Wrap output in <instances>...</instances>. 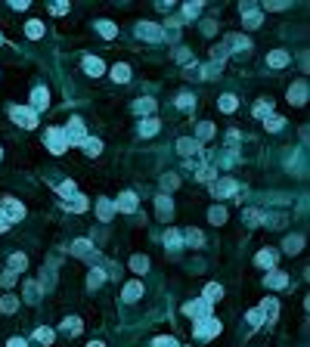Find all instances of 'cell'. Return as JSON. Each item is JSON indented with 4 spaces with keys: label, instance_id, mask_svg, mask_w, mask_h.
<instances>
[{
    "label": "cell",
    "instance_id": "10",
    "mask_svg": "<svg viewBox=\"0 0 310 347\" xmlns=\"http://www.w3.org/2000/svg\"><path fill=\"white\" fill-rule=\"evenodd\" d=\"M289 59H292V56L285 53V50H273V53H267V65H270V68H282V65H289Z\"/></svg>",
    "mask_w": 310,
    "mask_h": 347
},
{
    "label": "cell",
    "instance_id": "4",
    "mask_svg": "<svg viewBox=\"0 0 310 347\" xmlns=\"http://www.w3.org/2000/svg\"><path fill=\"white\" fill-rule=\"evenodd\" d=\"M183 313H186V316H196V319H208L211 304H208V301H192V304H183Z\"/></svg>",
    "mask_w": 310,
    "mask_h": 347
},
{
    "label": "cell",
    "instance_id": "15",
    "mask_svg": "<svg viewBox=\"0 0 310 347\" xmlns=\"http://www.w3.org/2000/svg\"><path fill=\"white\" fill-rule=\"evenodd\" d=\"M72 251L78 254V258H90V254H93V242H87V239H78L75 245H72Z\"/></svg>",
    "mask_w": 310,
    "mask_h": 347
},
{
    "label": "cell",
    "instance_id": "27",
    "mask_svg": "<svg viewBox=\"0 0 310 347\" xmlns=\"http://www.w3.org/2000/svg\"><path fill=\"white\" fill-rule=\"evenodd\" d=\"M25 34H28V38H34V41H38L41 34H44V25H41L38 19H34V22H28V25H25Z\"/></svg>",
    "mask_w": 310,
    "mask_h": 347
},
{
    "label": "cell",
    "instance_id": "32",
    "mask_svg": "<svg viewBox=\"0 0 310 347\" xmlns=\"http://www.w3.org/2000/svg\"><path fill=\"white\" fill-rule=\"evenodd\" d=\"M211 136H214V124L202 121V124H199V143H202V140H211Z\"/></svg>",
    "mask_w": 310,
    "mask_h": 347
},
{
    "label": "cell",
    "instance_id": "34",
    "mask_svg": "<svg viewBox=\"0 0 310 347\" xmlns=\"http://www.w3.org/2000/svg\"><path fill=\"white\" fill-rule=\"evenodd\" d=\"M208 220H211V223H223V220H226V211H223V208H211V211H208Z\"/></svg>",
    "mask_w": 310,
    "mask_h": 347
},
{
    "label": "cell",
    "instance_id": "41",
    "mask_svg": "<svg viewBox=\"0 0 310 347\" xmlns=\"http://www.w3.org/2000/svg\"><path fill=\"white\" fill-rule=\"evenodd\" d=\"M50 9H53V16H65L68 13V3H65V0H56Z\"/></svg>",
    "mask_w": 310,
    "mask_h": 347
},
{
    "label": "cell",
    "instance_id": "17",
    "mask_svg": "<svg viewBox=\"0 0 310 347\" xmlns=\"http://www.w3.org/2000/svg\"><path fill=\"white\" fill-rule=\"evenodd\" d=\"M0 310H3V313H16V310H19V298L3 295V298H0Z\"/></svg>",
    "mask_w": 310,
    "mask_h": 347
},
{
    "label": "cell",
    "instance_id": "16",
    "mask_svg": "<svg viewBox=\"0 0 310 347\" xmlns=\"http://www.w3.org/2000/svg\"><path fill=\"white\" fill-rule=\"evenodd\" d=\"M112 78L118 81V84H128V81H131V68L124 65V62H118V65L112 68Z\"/></svg>",
    "mask_w": 310,
    "mask_h": 347
},
{
    "label": "cell",
    "instance_id": "5",
    "mask_svg": "<svg viewBox=\"0 0 310 347\" xmlns=\"http://www.w3.org/2000/svg\"><path fill=\"white\" fill-rule=\"evenodd\" d=\"M65 140H68V143H84V121H81V118H72V121H68Z\"/></svg>",
    "mask_w": 310,
    "mask_h": 347
},
{
    "label": "cell",
    "instance_id": "21",
    "mask_svg": "<svg viewBox=\"0 0 310 347\" xmlns=\"http://www.w3.org/2000/svg\"><path fill=\"white\" fill-rule=\"evenodd\" d=\"M84 72H87V75H93V78H96V75H102V62H99V59H93V56H87V59H84Z\"/></svg>",
    "mask_w": 310,
    "mask_h": 347
},
{
    "label": "cell",
    "instance_id": "24",
    "mask_svg": "<svg viewBox=\"0 0 310 347\" xmlns=\"http://www.w3.org/2000/svg\"><path fill=\"white\" fill-rule=\"evenodd\" d=\"M34 338H38L41 344H53V329H47V326L34 329Z\"/></svg>",
    "mask_w": 310,
    "mask_h": 347
},
{
    "label": "cell",
    "instance_id": "53",
    "mask_svg": "<svg viewBox=\"0 0 310 347\" xmlns=\"http://www.w3.org/2000/svg\"><path fill=\"white\" fill-rule=\"evenodd\" d=\"M87 347H106V344H102V341H90Z\"/></svg>",
    "mask_w": 310,
    "mask_h": 347
},
{
    "label": "cell",
    "instance_id": "47",
    "mask_svg": "<svg viewBox=\"0 0 310 347\" xmlns=\"http://www.w3.org/2000/svg\"><path fill=\"white\" fill-rule=\"evenodd\" d=\"M248 322H251V326H261V322H264V313H261V310H251V313H248Z\"/></svg>",
    "mask_w": 310,
    "mask_h": 347
},
{
    "label": "cell",
    "instance_id": "25",
    "mask_svg": "<svg viewBox=\"0 0 310 347\" xmlns=\"http://www.w3.org/2000/svg\"><path fill=\"white\" fill-rule=\"evenodd\" d=\"M84 149H87V155H99V149H102V143L99 140H93V136H84V143H81Z\"/></svg>",
    "mask_w": 310,
    "mask_h": 347
},
{
    "label": "cell",
    "instance_id": "3",
    "mask_svg": "<svg viewBox=\"0 0 310 347\" xmlns=\"http://www.w3.org/2000/svg\"><path fill=\"white\" fill-rule=\"evenodd\" d=\"M217 332H221V322H217V319H211V316L196 322V338H214Z\"/></svg>",
    "mask_w": 310,
    "mask_h": 347
},
{
    "label": "cell",
    "instance_id": "33",
    "mask_svg": "<svg viewBox=\"0 0 310 347\" xmlns=\"http://www.w3.org/2000/svg\"><path fill=\"white\" fill-rule=\"evenodd\" d=\"M140 130H143V136H152V133L158 130V121H155V118H146V121L140 124Z\"/></svg>",
    "mask_w": 310,
    "mask_h": 347
},
{
    "label": "cell",
    "instance_id": "11",
    "mask_svg": "<svg viewBox=\"0 0 310 347\" xmlns=\"http://www.w3.org/2000/svg\"><path fill=\"white\" fill-rule=\"evenodd\" d=\"M140 38H146V41H162L165 34L158 31V25H152V22H143V25H140Z\"/></svg>",
    "mask_w": 310,
    "mask_h": 347
},
{
    "label": "cell",
    "instance_id": "42",
    "mask_svg": "<svg viewBox=\"0 0 310 347\" xmlns=\"http://www.w3.org/2000/svg\"><path fill=\"white\" fill-rule=\"evenodd\" d=\"M279 127H285V121L279 118V115H273V118H267V130H279Z\"/></svg>",
    "mask_w": 310,
    "mask_h": 347
},
{
    "label": "cell",
    "instance_id": "13",
    "mask_svg": "<svg viewBox=\"0 0 310 347\" xmlns=\"http://www.w3.org/2000/svg\"><path fill=\"white\" fill-rule=\"evenodd\" d=\"M267 285H270V288H285V285H289V276H285L282 270H273V273L267 276Z\"/></svg>",
    "mask_w": 310,
    "mask_h": 347
},
{
    "label": "cell",
    "instance_id": "40",
    "mask_svg": "<svg viewBox=\"0 0 310 347\" xmlns=\"http://www.w3.org/2000/svg\"><path fill=\"white\" fill-rule=\"evenodd\" d=\"M273 112V102L267 99V102H261V106H255V115H258V118H264V115H270Z\"/></svg>",
    "mask_w": 310,
    "mask_h": 347
},
{
    "label": "cell",
    "instance_id": "44",
    "mask_svg": "<svg viewBox=\"0 0 310 347\" xmlns=\"http://www.w3.org/2000/svg\"><path fill=\"white\" fill-rule=\"evenodd\" d=\"M133 109H136V112H152V109H155V102H152V99H140Z\"/></svg>",
    "mask_w": 310,
    "mask_h": 347
},
{
    "label": "cell",
    "instance_id": "8",
    "mask_svg": "<svg viewBox=\"0 0 310 347\" xmlns=\"http://www.w3.org/2000/svg\"><path fill=\"white\" fill-rule=\"evenodd\" d=\"M31 106H34V112H38V109H47V106H50V90H47V87H34Z\"/></svg>",
    "mask_w": 310,
    "mask_h": 347
},
{
    "label": "cell",
    "instance_id": "6",
    "mask_svg": "<svg viewBox=\"0 0 310 347\" xmlns=\"http://www.w3.org/2000/svg\"><path fill=\"white\" fill-rule=\"evenodd\" d=\"M0 211L6 214V220H22V217H25V208H22V205H19L16 199H6Z\"/></svg>",
    "mask_w": 310,
    "mask_h": 347
},
{
    "label": "cell",
    "instance_id": "51",
    "mask_svg": "<svg viewBox=\"0 0 310 347\" xmlns=\"http://www.w3.org/2000/svg\"><path fill=\"white\" fill-rule=\"evenodd\" d=\"M6 347H25V341H22V338H9V344Z\"/></svg>",
    "mask_w": 310,
    "mask_h": 347
},
{
    "label": "cell",
    "instance_id": "28",
    "mask_svg": "<svg viewBox=\"0 0 310 347\" xmlns=\"http://www.w3.org/2000/svg\"><path fill=\"white\" fill-rule=\"evenodd\" d=\"M171 211H174V205H171V199L162 195V199H158V217L165 220V217H171Z\"/></svg>",
    "mask_w": 310,
    "mask_h": 347
},
{
    "label": "cell",
    "instance_id": "14",
    "mask_svg": "<svg viewBox=\"0 0 310 347\" xmlns=\"http://www.w3.org/2000/svg\"><path fill=\"white\" fill-rule=\"evenodd\" d=\"M236 189H239L236 180H221V183H214V186H211L214 195H229V192H236Z\"/></svg>",
    "mask_w": 310,
    "mask_h": 347
},
{
    "label": "cell",
    "instance_id": "31",
    "mask_svg": "<svg viewBox=\"0 0 310 347\" xmlns=\"http://www.w3.org/2000/svg\"><path fill=\"white\" fill-rule=\"evenodd\" d=\"M245 25L248 28H258L261 25V13H258V9H245Z\"/></svg>",
    "mask_w": 310,
    "mask_h": 347
},
{
    "label": "cell",
    "instance_id": "18",
    "mask_svg": "<svg viewBox=\"0 0 310 347\" xmlns=\"http://www.w3.org/2000/svg\"><path fill=\"white\" fill-rule=\"evenodd\" d=\"M177 149H180V152H183V155H189V152H192V155H196V152H199V149H202V143H199V140H180V143H177Z\"/></svg>",
    "mask_w": 310,
    "mask_h": 347
},
{
    "label": "cell",
    "instance_id": "30",
    "mask_svg": "<svg viewBox=\"0 0 310 347\" xmlns=\"http://www.w3.org/2000/svg\"><path fill=\"white\" fill-rule=\"evenodd\" d=\"M68 208L81 214V211H87V199H84V195H72V202H68Z\"/></svg>",
    "mask_w": 310,
    "mask_h": 347
},
{
    "label": "cell",
    "instance_id": "9",
    "mask_svg": "<svg viewBox=\"0 0 310 347\" xmlns=\"http://www.w3.org/2000/svg\"><path fill=\"white\" fill-rule=\"evenodd\" d=\"M115 208H118V211L133 214V211H136V195H133V192H121V195H118V202H115Z\"/></svg>",
    "mask_w": 310,
    "mask_h": 347
},
{
    "label": "cell",
    "instance_id": "36",
    "mask_svg": "<svg viewBox=\"0 0 310 347\" xmlns=\"http://www.w3.org/2000/svg\"><path fill=\"white\" fill-rule=\"evenodd\" d=\"M62 329H65V332H72V335H78L84 326H81V319H78V316H72V319H65V326H62Z\"/></svg>",
    "mask_w": 310,
    "mask_h": 347
},
{
    "label": "cell",
    "instance_id": "49",
    "mask_svg": "<svg viewBox=\"0 0 310 347\" xmlns=\"http://www.w3.org/2000/svg\"><path fill=\"white\" fill-rule=\"evenodd\" d=\"M285 248H289V254L298 251V248H301V239H298V236H295V239H285Z\"/></svg>",
    "mask_w": 310,
    "mask_h": 347
},
{
    "label": "cell",
    "instance_id": "48",
    "mask_svg": "<svg viewBox=\"0 0 310 347\" xmlns=\"http://www.w3.org/2000/svg\"><path fill=\"white\" fill-rule=\"evenodd\" d=\"M59 192H62V195H75V183H72V180L59 183Z\"/></svg>",
    "mask_w": 310,
    "mask_h": 347
},
{
    "label": "cell",
    "instance_id": "19",
    "mask_svg": "<svg viewBox=\"0 0 310 347\" xmlns=\"http://www.w3.org/2000/svg\"><path fill=\"white\" fill-rule=\"evenodd\" d=\"M96 214H99V220H112V214H115V202H99V205H96Z\"/></svg>",
    "mask_w": 310,
    "mask_h": 347
},
{
    "label": "cell",
    "instance_id": "46",
    "mask_svg": "<svg viewBox=\"0 0 310 347\" xmlns=\"http://www.w3.org/2000/svg\"><path fill=\"white\" fill-rule=\"evenodd\" d=\"M183 16H186V19L199 16V3H186V6H183Z\"/></svg>",
    "mask_w": 310,
    "mask_h": 347
},
{
    "label": "cell",
    "instance_id": "38",
    "mask_svg": "<svg viewBox=\"0 0 310 347\" xmlns=\"http://www.w3.org/2000/svg\"><path fill=\"white\" fill-rule=\"evenodd\" d=\"M131 267H133L136 273H146V270H149V260H146V258H140V254H136V258L131 260Z\"/></svg>",
    "mask_w": 310,
    "mask_h": 347
},
{
    "label": "cell",
    "instance_id": "12",
    "mask_svg": "<svg viewBox=\"0 0 310 347\" xmlns=\"http://www.w3.org/2000/svg\"><path fill=\"white\" fill-rule=\"evenodd\" d=\"M221 298H223V285H217V282L205 285V301H208V304H214V301H221Z\"/></svg>",
    "mask_w": 310,
    "mask_h": 347
},
{
    "label": "cell",
    "instance_id": "23",
    "mask_svg": "<svg viewBox=\"0 0 310 347\" xmlns=\"http://www.w3.org/2000/svg\"><path fill=\"white\" fill-rule=\"evenodd\" d=\"M273 263H276V254H273L270 248L258 254V267H267V270H270V267H273Z\"/></svg>",
    "mask_w": 310,
    "mask_h": 347
},
{
    "label": "cell",
    "instance_id": "43",
    "mask_svg": "<svg viewBox=\"0 0 310 347\" xmlns=\"http://www.w3.org/2000/svg\"><path fill=\"white\" fill-rule=\"evenodd\" d=\"M16 279H19V276H16L13 270H6L3 276H0V285H16Z\"/></svg>",
    "mask_w": 310,
    "mask_h": 347
},
{
    "label": "cell",
    "instance_id": "7",
    "mask_svg": "<svg viewBox=\"0 0 310 347\" xmlns=\"http://www.w3.org/2000/svg\"><path fill=\"white\" fill-rule=\"evenodd\" d=\"M289 99L295 102V106H304L307 102V84L304 81H295V84L289 87Z\"/></svg>",
    "mask_w": 310,
    "mask_h": 347
},
{
    "label": "cell",
    "instance_id": "1",
    "mask_svg": "<svg viewBox=\"0 0 310 347\" xmlns=\"http://www.w3.org/2000/svg\"><path fill=\"white\" fill-rule=\"evenodd\" d=\"M44 140H47V146H50V152H53V155L68 152V140H65V130H62V127H50Z\"/></svg>",
    "mask_w": 310,
    "mask_h": 347
},
{
    "label": "cell",
    "instance_id": "26",
    "mask_svg": "<svg viewBox=\"0 0 310 347\" xmlns=\"http://www.w3.org/2000/svg\"><path fill=\"white\" fill-rule=\"evenodd\" d=\"M96 31L102 34V38H115V34H118V28H115L112 22H96Z\"/></svg>",
    "mask_w": 310,
    "mask_h": 347
},
{
    "label": "cell",
    "instance_id": "45",
    "mask_svg": "<svg viewBox=\"0 0 310 347\" xmlns=\"http://www.w3.org/2000/svg\"><path fill=\"white\" fill-rule=\"evenodd\" d=\"M152 344H155V347H177V341L171 338V335H168V338H155Z\"/></svg>",
    "mask_w": 310,
    "mask_h": 347
},
{
    "label": "cell",
    "instance_id": "29",
    "mask_svg": "<svg viewBox=\"0 0 310 347\" xmlns=\"http://www.w3.org/2000/svg\"><path fill=\"white\" fill-rule=\"evenodd\" d=\"M102 279H106V273H102V270H90L87 285H90V288H99V285H102Z\"/></svg>",
    "mask_w": 310,
    "mask_h": 347
},
{
    "label": "cell",
    "instance_id": "50",
    "mask_svg": "<svg viewBox=\"0 0 310 347\" xmlns=\"http://www.w3.org/2000/svg\"><path fill=\"white\" fill-rule=\"evenodd\" d=\"M192 102H196V99H192L189 93H183V96H180V102H177V106H183V109H186V106H192Z\"/></svg>",
    "mask_w": 310,
    "mask_h": 347
},
{
    "label": "cell",
    "instance_id": "2",
    "mask_svg": "<svg viewBox=\"0 0 310 347\" xmlns=\"http://www.w3.org/2000/svg\"><path fill=\"white\" fill-rule=\"evenodd\" d=\"M9 118L22 127H38V112L34 109H25V106H13L9 109Z\"/></svg>",
    "mask_w": 310,
    "mask_h": 347
},
{
    "label": "cell",
    "instance_id": "52",
    "mask_svg": "<svg viewBox=\"0 0 310 347\" xmlns=\"http://www.w3.org/2000/svg\"><path fill=\"white\" fill-rule=\"evenodd\" d=\"M6 223H9V220H6V214L0 211V233H3V229H6Z\"/></svg>",
    "mask_w": 310,
    "mask_h": 347
},
{
    "label": "cell",
    "instance_id": "20",
    "mask_svg": "<svg viewBox=\"0 0 310 347\" xmlns=\"http://www.w3.org/2000/svg\"><path fill=\"white\" fill-rule=\"evenodd\" d=\"M143 295V282H131V285H124V301H136Z\"/></svg>",
    "mask_w": 310,
    "mask_h": 347
},
{
    "label": "cell",
    "instance_id": "54",
    "mask_svg": "<svg viewBox=\"0 0 310 347\" xmlns=\"http://www.w3.org/2000/svg\"><path fill=\"white\" fill-rule=\"evenodd\" d=\"M0 158H3V155H0Z\"/></svg>",
    "mask_w": 310,
    "mask_h": 347
},
{
    "label": "cell",
    "instance_id": "35",
    "mask_svg": "<svg viewBox=\"0 0 310 347\" xmlns=\"http://www.w3.org/2000/svg\"><path fill=\"white\" fill-rule=\"evenodd\" d=\"M165 245L180 248V233H177V229H168V233H165Z\"/></svg>",
    "mask_w": 310,
    "mask_h": 347
},
{
    "label": "cell",
    "instance_id": "37",
    "mask_svg": "<svg viewBox=\"0 0 310 347\" xmlns=\"http://www.w3.org/2000/svg\"><path fill=\"white\" fill-rule=\"evenodd\" d=\"M186 242H189V245H202L205 236L199 233V229H186Z\"/></svg>",
    "mask_w": 310,
    "mask_h": 347
},
{
    "label": "cell",
    "instance_id": "39",
    "mask_svg": "<svg viewBox=\"0 0 310 347\" xmlns=\"http://www.w3.org/2000/svg\"><path fill=\"white\" fill-rule=\"evenodd\" d=\"M221 109H223V112H233V109H236V96H233V93L221 96Z\"/></svg>",
    "mask_w": 310,
    "mask_h": 347
},
{
    "label": "cell",
    "instance_id": "22",
    "mask_svg": "<svg viewBox=\"0 0 310 347\" xmlns=\"http://www.w3.org/2000/svg\"><path fill=\"white\" fill-rule=\"evenodd\" d=\"M25 267H28V258H25V254H13V258H9V270H13V273H22Z\"/></svg>",
    "mask_w": 310,
    "mask_h": 347
}]
</instances>
